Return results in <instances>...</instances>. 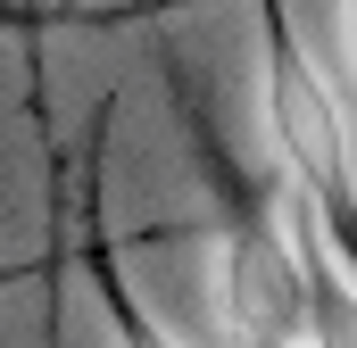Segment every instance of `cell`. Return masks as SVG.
Wrapping results in <instances>:
<instances>
[{"instance_id":"cell-1","label":"cell","mask_w":357,"mask_h":348,"mask_svg":"<svg viewBox=\"0 0 357 348\" xmlns=\"http://www.w3.org/2000/svg\"><path fill=\"white\" fill-rule=\"evenodd\" d=\"M282 207H291V232H299V258H307L299 348H357V274H349V258L324 241V224H316L299 199H282Z\"/></svg>"},{"instance_id":"cell-2","label":"cell","mask_w":357,"mask_h":348,"mask_svg":"<svg viewBox=\"0 0 357 348\" xmlns=\"http://www.w3.org/2000/svg\"><path fill=\"white\" fill-rule=\"evenodd\" d=\"M100 274H108V265H100ZM108 315H116V340H125V348H183V340H167V332L150 324V307H142L116 274H108Z\"/></svg>"},{"instance_id":"cell-3","label":"cell","mask_w":357,"mask_h":348,"mask_svg":"<svg viewBox=\"0 0 357 348\" xmlns=\"http://www.w3.org/2000/svg\"><path fill=\"white\" fill-rule=\"evenodd\" d=\"M341 50H349V75H357V0H341Z\"/></svg>"}]
</instances>
